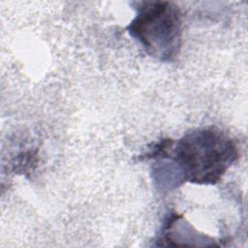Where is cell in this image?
Masks as SVG:
<instances>
[{
  "mask_svg": "<svg viewBox=\"0 0 248 248\" xmlns=\"http://www.w3.org/2000/svg\"><path fill=\"white\" fill-rule=\"evenodd\" d=\"M175 162L182 176L194 183L218 181L236 160L233 141L217 129H201L185 135L177 142Z\"/></svg>",
  "mask_w": 248,
  "mask_h": 248,
  "instance_id": "cell-1",
  "label": "cell"
},
{
  "mask_svg": "<svg viewBox=\"0 0 248 248\" xmlns=\"http://www.w3.org/2000/svg\"><path fill=\"white\" fill-rule=\"evenodd\" d=\"M128 30L149 55L170 61L177 54L180 46L179 10L170 2H143Z\"/></svg>",
  "mask_w": 248,
  "mask_h": 248,
  "instance_id": "cell-2",
  "label": "cell"
}]
</instances>
